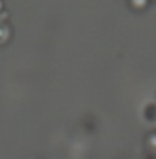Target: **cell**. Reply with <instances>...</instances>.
<instances>
[{
	"label": "cell",
	"mask_w": 156,
	"mask_h": 159,
	"mask_svg": "<svg viewBox=\"0 0 156 159\" xmlns=\"http://www.w3.org/2000/svg\"><path fill=\"white\" fill-rule=\"evenodd\" d=\"M150 5H151V0H128V7L136 13L145 11Z\"/></svg>",
	"instance_id": "3"
},
{
	"label": "cell",
	"mask_w": 156,
	"mask_h": 159,
	"mask_svg": "<svg viewBox=\"0 0 156 159\" xmlns=\"http://www.w3.org/2000/svg\"><path fill=\"white\" fill-rule=\"evenodd\" d=\"M142 119L147 123H156V102H148L142 108Z\"/></svg>",
	"instance_id": "1"
},
{
	"label": "cell",
	"mask_w": 156,
	"mask_h": 159,
	"mask_svg": "<svg viewBox=\"0 0 156 159\" xmlns=\"http://www.w3.org/2000/svg\"><path fill=\"white\" fill-rule=\"evenodd\" d=\"M5 10V3H3V0H0V13H2Z\"/></svg>",
	"instance_id": "5"
},
{
	"label": "cell",
	"mask_w": 156,
	"mask_h": 159,
	"mask_svg": "<svg viewBox=\"0 0 156 159\" xmlns=\"http://www.w3.org/2000/svg\"><path fill=\"white\" fill-rule=\"evenodd\" d=\"M11 36H13V28H11V25H10L8 22H5V24L0 22V45L8 44L10 39H11Z\"/></svg>",
	"instance_id": "2"
},
{
	"label": "cell",
	"mask_w": 156,
	"mask_h": 159,
	"mask_svg": "<svg viewBox=\"0 0 156 159\" xmlns=\"http://www.w3.org/2000/svg\"><path fill=\"white\" fill-rule=\"evenodd\" d=\"M145 148L147 151L156 153V131H151L145 136Z\"/></svg>",
	"instance_id": "4"
},
{
	"label": "cell",
	"mask_w": 156,
	"mask_h": 159,
	"mask_svg": "<svg viewBox=\"0 0 156 159\" xmlns=\"http://www.w3.org/2000/svg\"><path fill=\"white\" fill-rule=\"evenodd\" d=\"M126 2H128V0H126Z\"/></svg>",
	"instance_id": "6"
}]
</instances>
